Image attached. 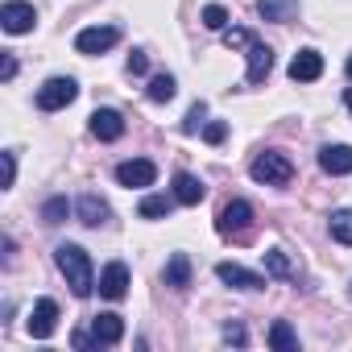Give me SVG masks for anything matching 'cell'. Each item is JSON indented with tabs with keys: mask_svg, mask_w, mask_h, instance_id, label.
<instances>
[{
	"mask_svg": "<svg viewBox=\"0 0 352 352\" xmlns=\"http://www.w3.org/2000/svg\"><path fill=\"white\" fill-rule=\"evenodd\" d=\"M249 174H253V183L286 187V183L294 179V166H290V157H286V153H257V157H253V166H249Z\"/></svg>",
	"mask_w": 352,
	"mask_h": 352,
	"instance_id": "cell-2",
	"label": "cell"
},
{
	"mask_svg": "<svg viewBox=\"0 0 352 352\" xmlns=\"http://www.w3.org/2000/svg\"><path fill=\"white\" fill-rule=\"evenodd\" d=\"M204 137H208L212 145H220V141L228 137V124H224V120H212V124H204Z\"/></svg>",
	"mask_w": 352,
	"mask_h": 352,
	"instance_id": "cell-29",
	"label": "cell"
},
{
	"mask_svg": "<svg viewBox=\"0 0 352 352\" xmlns=\"http://www.w3.org/2000/svg\"><path fill=\"white\" fill-rule=\"evenodd\" d=\"M75 96H79V83H75L71 75H54V79H46V83L38 87V108H42V112H58V108H67Z\"/></svg>",
	"mask_w": 352,
	"mask_h": 352,
	"instance_id": "cell-3",
	"label": "cell"
},
{
	"mask_svg": "<svg viewBox=\"0 0 352 352\" xmlns=\"http://www.w3.org/2000/svg\"><path fill=\"white\" fill-rule=\"evenodd\" d=\"M224 236H236V241H245L249 236V228H253V208L245 204V199H232V204H224L220 208V224H216Z\"/></svg>",
	"mask_w": 352,
	"mask_h": 352,
	"instance_id": "cell-4",
	"label": "cell"
},
{
	"mask_svg": "<svg viewBox=\"0 0 352 352\" xmlns=\"http://www.w3.org/2000/svg\"><path fill=\"white\" fill-rule=\"evenodd\" d=\"M100 294L112 298V302H120V298L129 294V265H124V261H108V265H104V274H100Z\"/></svg>",
	"mask_w": 352,
	"mask_h": 352,
	"instance_id": "cell-10",
	"label": "cell"
},
{
	"mask_svg": "<svg viewBox=\"0 0 352 352\" xmlns=\"http://www.w3.org/2000/svg\"><path fill=\"white\" fill-rule=\"evenodd\" d=\"M38 21L34 5H25V0H9V5H0V25H5V34H30Z\"/></svg>",
	"mask_w": 352,
	"mask_h": 352,
	"instance_id": "cell-7",
	"label": "cell"
},
{
	"mask_svg": "<svg viewBox=\"0 0 352 352\" xmlns=\"http://www.w3.org/2000/svg\"><path fill=\"white\" fill-rule=\"evenodd\" d=\"M75 208H79V220H83V224H91V228L108 220V204H104L100 195H83V199H79Z\"/></svg>",
	"mask_w": 352,
	"mask_h": 352,
	"instance_id": "cell-19",
	"label": "cell"
},
{
	"mask_svg": "<svg viewBox=\"0 0 352 352\" xmlns=\"http://www.w3.org/2000/svg\"><path fill=\"white\" fill-rule=\"evenodd\" d=\"M265 270H270L274 278H294V265L286 261L282 249H270V253H265Z\"/></svg>",
	"mask_w": 352,
	"mask_h": 352,
	"instance_id": "cell-24",
	"label": "cell"
},
{
	"mask_svg": "<svg viewBox=\"0 0 352 352\" xmlns=\"http://www.w3.org/2000/svg\"><path fill=\"white\" fill-rule=\"evenodd\" d=\"M54 327H58V302L54 298H38L34 311H30V336L46 340V336H54Z\"/></svg>",
	"mask_w": 352,
	"mask_h": 352,
	"instance_id": "cell-8",
	"label": "cell"
},
{
	"mask_svg": "<svg viewBox=\"0 0 352 352\" xmlns=\"http://www.w3.org/2000/svg\"><path fill=\"white\" fill-rule=\"evenodd\" d=\"M224 340H228V344H245V327L228 323V327H224Z\"/></svg>",
	"mask_w": 352,
	"mask_h": 352,
	"instance_id": "cell-32",
	"label": "cell"
},
{
	"mask_svg": "<svg viewBox=\"0 0 352 352\" xmlns=\"http://www.w3.org/2000/svg\"><path fill=\"white\" fill-rule=\"evenodd\" d=\"M91 133L100 141H116V137H124V116L116 108H96L91 112Z\"/></svg>",
	"mask_w": 352,
	"mask_h": 352,
	"instance_id": "cell-11",
	"label": "cell"
},
{
	"mask_svg": "<svg viewBox=\"0 0 352 352\" xmlns=\"http://www.w3.org/2000/svg\"><path fill=\"white\" fill-rule=\"evenodd\" d=\"M120 42V30L116 25H91V30H83L79 38H75V50L79 54H104V50H112Z\"/></svg>",
	"mask_w": 352,
	"mask_h": 352,
	"instance_id": "cell-5",
	"label": "cell"
},
{
	"mask_svg": "<svg viewBox=\"0 0 352 352\" xmlns=\"http://www.w3.org/2000/svg\"><path fill=\"white\" fill-rule=\"evenodd\" d=\"M270 344H274L278 352H298V336H294V327H290L286 319H278V323L270 327Z\"/></svg>",
	"mask_w": 352,
	"mask_h": 352,
	"instance_id": "cell-21",
	"label": "cell"
},
{
	"mask_svg": "<svg viewBox=\"0 0 352 352\" xmlns=\"http://www.w3.org/2000/svg\"><path fill=\"white\" fill-rule=\"evenodd\" d=\"M319 75H323V54H315V50H298L294 63H290V79H294V83H315Z\"/></svg>",
	"mask_w": 352,
	"mask_h": 352,
	"instance_id": "cell-12",
	"label": "cell"
},
{
	"mask_svg": "<svg viewBox=\"0 0 352 352\" xmlns=\"http://www.w3.org/2000/svg\"><path fill=\"white\" fill-rule=\"evenodd\" d=\"M204 25H208V30H228V9L208 5V9H204Z\"/></svg>",
	"mask_w": 352,
	"mask_h": 352,
	"instance_id": "cell-25",
	"label": "cell"
},
{
	"mask_svg": "<svg viewBox=\"0 0 352 352\" xmlns=\"http://www.w3.org/2000/svg\"><path fill=\"white\" fill-rule=\"evenodd\" d=\"M42 220H46V224H63V220H67V199H50V204L42 208Z\"/></svg>",
	"mask_w": 352,
	"mask_h": 352,
	"instance_id": "cell-26",
	"label": "cell"
},
{
	"mask_svg": "<svg viewBox=\"0 0 352 352\" xmlns=\"http://www.w3.org/2000/svg\"><path fill=\"white\" fill-rule=\"evenodd\" d=\"M166 286H174V290H187L191 286V261H187V253H174L166 261Z\"/></svg>",
	"mask_w": 352,
	"mask_h": 352,
	"instance_id": "cell-18",
	"label": "cell"
},
{
	"mask_svg": "<svg viewBox=\"0 0 352 352\" xmlns=\"http://www.w3.org/2000/svg\"><path fill=\"white\" fill-rule=\"evenodd\" d=\"M348 79H352V58H348Z\"/></svg>",
	"mask_w": 352,
	"mask_h": 352,
	"instance_id": "cell-35",
	"label": "cell"
},
{
	"mask_svg": "<svg viewBox=\"0 0 352 352\" xmlns=\"http://www.w3.org/2000/svg\"><path fill=\"white\" fill-rule=\"evenodd\" d=\"M13 179H17V157L5 153V187H13Z\"/></svg>",
	"mask_w": 352,
	"mask_h": 352,
	"instance_id": "cell-31",
	"label": "cell"
},
{
	"mask_svg": "<svg viewBox=\"0 0 352 352\" xmlns=\"http://www.w3.org/2000/svg\"><path fill=\"white\" fill-rule=\"evenodd\" d=\"M120 336H124V319L120 315H96L91 319V340L96 344H120Z\"/></svg>",
	"mask_w": 352,
	"mask_h": 352,
	"instance_id": "cell-16",
	"label": "cell"
},
{
	"mask_svg": "<svg viewBox=\"0 0 352 352\" xmlns=\"http://www.w3.org/2000/svg\"><path fill=\"white\" fill-rule=\"evenodd\" d=\"M145 71H149V58H145L141 50H133V54H129V75H145Z\"/></svg>",
	"mask_w": 352,
	"mask_h": 352,
	"instance_id": "cell-30",
	"label": "cell"
},
{
	"mask_svg": "<svg viewBox=\"0 0 352 352\" xmlns=\"http://www.w3.org/2000/svg\"><path fill=\"white\" fill-rule=\"evenodd\" d=\"M204 116H208V108H204V104H191V112H187V120H183V133H199Z\"/></svg>",
	"mask_w": 352,
	"mask_h": 352,
	"instance_id": "cell-27",
	"label": "cell"
},
{
	"mask_svg": "<svg viewBox=\"0 0 352 352\" xmlns=\"http://www.w3.org/2000/svg\"><path fill=\"white\" fill-rule=\"evenodd\" d=\"M170 208H174V204H170L166 195H145L137 212H141L145 220H162V216H170Z\"/></svg>",
	"mask_w": 352,
	"mask_h": 352,
	"instance_id": "cell-23",
	"label": "cell"
},
{
	"mask_svg": "<svg viewBox=\"0 0 352 352\" xmlns=\"http://www.w3.org/2000/svg\"><path fill=\"white\" fill-rule=\"evenodd\" d=\"M204 195H208V187L195 179V174H187V170L174 174V199H179V204L195 208V204H204Z\"/></svg>",
	"mask_w": 352,
	"mask_h": 352,
	"instance_id": "cell-14",
	"label": "cell"
},
{
	"mask_svg": "<svg viewBox=\"0 0 352 352\" xmlns=\"http://www.w3.org/2000/svg\"><path fill=\"white\" fill-rule=\"evenodd\" d=\"M319 166L323 174H352V145H323Z\"/></svg>",
	"mask_w": 352,
	"mask_h": 352,
	"instance_id": "cell-13",
	"label": "cell"
},
{
	"mask_svg": "<svg viewBox=\"0 0 352 352\" xmlns=\"http://www.w3.org/2000/svg\"><path fill=\"white\" fill-rule=\"evenodd\" d=\"M224 46L232 50V46H253V38H249V30H224Z\"/></svg>",
	"mask_w": 352,
	"mask_h": 352,
	"instance_id": "cell-28",
	"label": "cell"
},
{
	"mask_svg": "<svg viewBox=\"0 0 352 352\" xmlns=\"http://www.w3.org/2000/svg\"><path fill=\"white\" fill-rule=\"evenodd\" d=\"M216 278H220L224 286H236V290H261V286H265L261 274H253V270H245V265H236V261H220V265H216Z\"/></svg>",
	"mask_w": 352,
	"mask_h": 352,
	"instance_id": "cell-9",
	"label": "cell"
},
{
	"mask_svg": "<svg viewBox=\"0 0 352 352\" xmlns=\"http://www.w3.org/2000/svg\"><path fill=\"white\" fill-rule=\"evenodd\" d=\"M17 75V63H13V54H5L0 58V79H13Z\"/></svg>",
	"mask_w": 352,
	"mask_h": 352,
	"instance_id": "cell-33",
	"label": "cell"
},
{
	"mask_svg": "<svg viewBox=\"0 0 352 352\" xmlns=\"http://www.w3.org/2000/svg\"><path fill=\"white\" fill-rule=\"evenodd\" d=\"M54 261H58V270H63V278H67V286H71V294H75V298H87V294L96 290L91 257H87L79 245H58Z\"/></svg>",
	"mask_w": 352,
	"mask_h": 352,
	"instance_id": "cell-1",
	"label": "cell"
},
{
	"mask_svg": "<svg viewBox=\"0 0 352 352\" xmlns=\"http://www.w3.org/2000/svg\"><path fill=\"white\" fill-rule=\"evenodd\" d=\"M153 179H157V166L149 157H133V162L116 166V183L120 187H153Z\"/></svg>",
	"mask_w": 352,
	"mask_h": 352,
	"instance_id": "cell-6",
	"label": "cell"
},
{
	"mask_svg": "<svg viewBox=\"0 0 352 352\" xmlns=\"http://www.w3.org/2000/svg\"><path fill=\"white\" fill-rule=\"evenodd\" d=\"M344 104H348V112H352V87H348V91H344Z\"/></svg>",
	"mask_w": 352,
	"mask_h": 352,
	"instance_id": "cell-34",
	"label": "cell"
},
{
	"mask_svg": "<svg viewBox=\"0 0 352 352\" xmlns=\"http://www.w3.org/2000/svg\"><path fill=\"white\" fill-rule=\"evenodd\" d=\"M274 71V50L265 42H253L249 46V83H265Z\"/></svg>",
	"mask_w": 352,
	"mask_h": 352,
	"instance_id": "cell-15",
	"label": "cell"
},
{
	"mask_svg": "<svg viewBox=\"0 0 352 352\" xmlns=\"http://www.w3.org/2000/svg\"><path fill=\"white\" fill-rule=\"evenodd\" d=\"M257 13L265 21H294L298 17V0H257Z\"/></svg>",
	"mask_w": 352,
	"mask_h": 352,
	"instance_id": "cell-17",
	"label": "cell"
},
{
	"mask_svg": "<svg viewBox=\"0 0 352 352\" xmlns=\"http://www.w3.org/2000/svg\"><path fill=\"white\" fill-rule=\"evenodd\" d=\"M174 91H179L174 75H153V79H149V87H145V96H149L153 104H170V100H174Z\"/></svg>",
	"mask_w": 352,
	"mask_h": 352,
	"instance_id": "cell-20",
	"label": "cell"
},
{
	"mask_svg": "<svg viewBox=\"0 0 352 352\" xmlns=\"http://www.w3.org/2000/svg\"><path fill=\"white\" fill-rule=\"evenodd\" d=\"M331 236H336L340 245H352V208L331 212Z\"/></svg>",
	"mask_w": 352,
	"mask_h": 352,
	"instance_id": "cell-22",
	"label": "cell"
}]
</instances>
